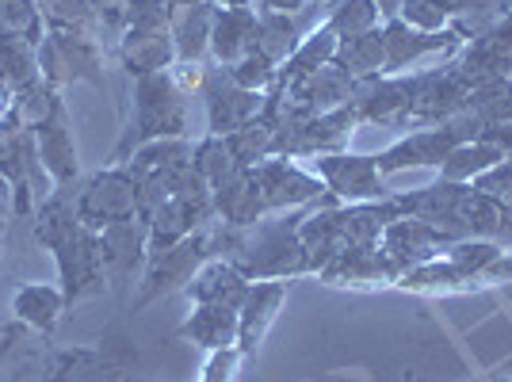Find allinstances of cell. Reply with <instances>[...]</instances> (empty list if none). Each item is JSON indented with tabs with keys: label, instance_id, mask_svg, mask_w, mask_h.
Wrapping results in <instances>:
<instances>
[{
	"label": "cell",
	"instance_id": "6da1fadb",
	"mask_svg": "<svg viewBox=\"0 0 512 382\" xmlns=\"http://www.w3.org/2000/svg\"><path fill=\"white\" fill-rule=\"evenodd\" d=\"M184 127V107L180 96L165 73H146L134 85V123L119 142V157H127L130 149L150 146V138H169Z\"/></svg>",
	"mask_w": 512,
	"mask_h": 382
},
{
	"label": "cell",
	"instance_id": "7a4b0ae2",
	"mask_svg": "<svg viewBox=\"0 0 512 382\" xmlns=\"http://www.w3.org/2000/svg\"><path fill=\"white\" fill-rule=\"evenodd\" d=\"M58 260V279H62V295L65 302H81L85 295L104 291V256H100V234L77 226L73 234L65 237L58 249H50Z\"/></svg>",
	"mask_w": 512,
	"mask_h": 382
},
{
	"label": "cell",
	"instance_id": "3957f363",
	"mask_svg": "<svg viewBox=\"0 0 512 382\" xmlns=\"http://www.w3.org/2000/svg\"><path fill=\"white\" fill-rule=\"evenodd\" d=\"M77 218L88 230H104L111 222L138 218V191H134L130 172L111 169L92 176L88 188L81 191V199H77Z\"/></svg>",
	"mask_w": 512,
	"mask_h": 382
},
{
	"label": "cell",
	"instance_id": "277c9868",
	"mask_svg": "<svg viewBox=\"0 0 512 382\" xmlns=\"http://www.w3.org/2000/svg\"><path fill=\"white\" fill-rule=\"evenodd\" d=\"M39 69H43L46 85L77 81V77L100 81V54L81 31H50L39 43Z\"/></svg>",
	"mask_w": 512,
	"mask_h": 382
},
{
	"label": "cell",
	"instance_id": "5b68a950",
	"mask_svg": "<svg viewBox=\"0 0 512 382\" xmlns=\"http://www.w3.org/2000/svg\"><path fill=\"white\" fill-rule=\"evenodd\" d=\"M35 142H39V161H43L46 176L58 188L73 184L77 180V146H73V130H69L62 100L50 107V115L35 127Z\"/></svg>",
	"mask_w": 512,
	"mask_h": 382
},
{
	"label": "cell",
	"instance_id": "8992f818",
	"mask_svg": "<svg viewBox=\"0 0 512 382\" xmlns=\"http://www.w3.org/2000/svg\"><path fill=\"white\" fill-rule=\"evenodd\" d=\"M46 382H130V379L127 371H123V360L100 344V348H73V352L54 356Z\"/></svg>",
	"mask_w": 512,
	"mask_h": 382
},
{
	"label": "cell",
	"instance_id": "52a82bcc",
	"mask_svg": "<svg viewBox=\"0 0 512 382\" xmlns=\"http://www.w3.org/2000/svg\"><path fill=\"white\" fill-rule=\"evenodd\" d=\"M100 234V256H104V272L111 279H123L134 272V264L146 253V241H150V230L146 222L138 218H127V222H111Z\"/></svg>",
	"mask_w": 512,
	"mask_h": 382
},
{
	"label": "cell",
	"instance_id": "ba28073f",
	"mask_svg": "<svg viewBox=\"0 0 512 382\" xmlns=\"http://www.w3.org/2000/svg\"><path fill=\"white\" fill-rule=\"evenodd\" d=\"M203 249H207V237H188V241H176V245L165 249V253H153L150 276H146V287H142L138 306L192 276V268L203 260Z\"/></svg>",
	"mask_w": 512,
	"mask_h": 382
},
{
	"label": "cell",
	"instance_id": "9c48e42d",
	"mask_svg": "<svg viewBox=\"0 0 512 382\" xmlns=\"http://www.w3.org/2000/svg\"><path fill=\"white\" fill-rule=\"evenodd\" d=\"M207 107H211V130L214 134H234L237 127L249 123V115L256 111V92L241 88L234 77L218 73L207 85Z\"/></svg>",
	"mask_w": 512,
	"mask_h": 382
},
{
	"label": "cell",
	"instance_id": "30bf717a",
	"mask_svg": "<svg viewBox=\"0 0 512 382\" xmlns=\"http://www.w3.org/2000/svg\"><path fill=\"white\" fill-rule=\"evenodd\" d=\"M65 306L69 302H65L62 287H54V283H23L20 291L12 295V314H16V321L39 329V333H54L58 329Z\"/></svg>",
	"mask_w": 512,
	"mask_h": 382
},
{
	"label": "cell",
	"instance_id": "8fae6325",
	"mask_svg": "<svg viewBox=\"0 0 512 382\" xmlns=\"http://www.w3.org/2000/svg\"><path fill=\"white\" fill-rule=\"evenodd\" d=\"M39 81H43L39 43L35 39H20V35L0 39V88L23 92V88L39 85Z\"/></svg>",
	"mask_w": 512,
	"mask_h": 382
},
{
	"label": "cell",
	"instance_id": "7c38bea8",
	"mask_svg": "<svg viewBox=\"0 0 512 382\" xmlns=\"http://www.w3.org/2000/svg\"><path fill=\"white\" fill-rule=\"evenodd\" d=\"M256 43V16L249 8H226L222 16H214L211 46L222 62H241Z\"/></svg>",
	"mask_w": 512,
	"mask_h": 382
},
{
	"label": "cell",
	"instance_id": "4fadbf2b",
	"mask_svg": "<svg viewBox=\"0 0 512 382\" xmlns=\"http://www.w3.org/2000/svg\"><path fill=\"white\" fill-rule=\"evenodd\" d=\"M256 188V199L260 207H283V203H299L306 195H314L318 184L310 176H302L299 169H287V165H268L256 176H249Z\"/></svg>",
	"mask_w": 512,
	"mask_h": 382
},
{
	"label": "cell",
	"instance_id": "5bb4252c",
	"mask_svg": "<svg viewBox=\"0 0 512 382\" xmlns=\"http://www.w3.org/2000/svg\"><path fill=\"white\" fill-rule=\"evenodd\" d=\"M237 329H241L237 306H226V302H203V310L180 329V337L195 340V344H207V348H226V344H234Z\"/></svg>",
	"mask_w": 512,
	"mask_h": 382
},
{
	"label": "cell",
	"instance_id": "9a60e30c",
	"mask_svg": "<svg viewBox=\"0 0 512 382\" xmlns=\"http://www.w3.org/2000/svg\"><path fill=\"white\" fill-rule=\"evenodd\" d=\"M214 16L207 4H176L172 12V43L184 62H195L203 54V46L211 39Z\"/></svg>",
	"mask_w": 512,
	"mask_h": 382
},
{
	"label": "cell",
	"instance_id": "2e32d148",
	"mask_svg": "<svg viewBox=\"0 0 512 382\" xmlns=\"http://www.w3.org/2000/svg\"><path fill=\"white\" fill-rule=\"evenodd\" d=\"M172 58V35L165 27L157 31H127V43H123V62L130 73L146 77V73H161Z\"/></svg>",
	"mask_w": 512,
	"mask_h": 382
},
{
	"label": "cell",
	"instance_id": "e0dca14e",
	"mask_svg": "<svg viewBox=\"0 0 512 382\" xmlns=\"http://www.w3.org/2000/svg\"><path fill=\"white\" fill-rule=\"evenodd\" d=\"M321 172H325L329 188L341 195H371L375 191V165L367 157H333V161H321Z\"/></svg>",
	"mask_w": 512,
	"mask_h": 382
},
{
	"label": "cell",
	"instance_id": "ac0fdd59",
	"mask_svg": "<svg viewBox=\"0 0 512 382\" xmlns=\"http://www.w3.org/2000/svg\"><path fill=\"white\" fill-rule=\"evenodd\" d=\"M81 226V218H77V207L65 199L62 191L58 195H50L43 203V211H39V222H35V241L46 245V249H58L65 237L73 234Z\"/></svg>",
	"mask_w": 512,
	"mask_h": 382
},
{
	"label": "cell",
	"instance_id": "d6986e66",
	"mask_svg": "<svg viewBox=\"0 0 512 382\" xmlns=\"http://www.w3.org/2000/svg\"><path fill=\"white\" fill-rule=\"evenodd\" d=\"M192 295L199 298V302H226V306H237V302H245L249 287H245V279L237 276L234 268L214 264V268H207L203 276L195 279Z\"/></svg>",
	"mask_w": 512,
	"mask_h": 382
},
{
	"label": "cell",
	"instance_id": "ffe728a7",
	"mask_svg": "<svg viewBox=\"0 0 512 382\" xmlns=\"http://www.w3.org/2000/svg\"><path fill=\"white\" fill-rule=\"evenodd\" d=\"M279 298H283V287H256V291H249L245 295V314H241V344L249 348V344H256V337L264 333V325L272 321V314H276Z\"/></svg>",
	"mask_w": 512,
	"mask_h": 382
},
{
	"label": "cell",
	"instance_id": "44dd1931",
	"mask_svg": "<svg viewBox=\"0 0 512 382\" xmlns=\"http://www.w3.org/2000/svg\"><path fill=\"white\" fill-rule=\"evenodd\" d=\"M8 35L43 43V12L31 0H0V39Z\"/></svg>",
	"mask_w": 512,
	"mask_h": 382
},
{
	"label": "cell",
	"instance_id": "7402d4cb",
	"mask_svg": "<svg viewBox=\"0 0 512 382\" xmlns=\"http://www.w3.org/2000/svg\"><path fill=\"white\" fill-rule=\"evenodd\" d=\"M333 50H337V35H333V31H318L314 39H306V43L287 58V77H291V81L310 77V73H314V69L333 54Z\"/></svg>",
	"mask_w": 512,
	"mask_h": 382
},
{
	"label": "cell",
	"instance_id": "603a6c76",
	"mask_svg": "<svg viewBox=\"0 0 512 382\" xmlns=\"http://www.w3.org/2000/svg\"><path fill=\"white\" fill-rule=\"evenodd\" d=\"M371 23H375V0H341L329 31L341 39H356V35L371 31Z\"/></svg>",
	"mask_w": 512,
	"mask_h": 382
},
{
	"label": "cell",
	"instance_id": "cb8c5ba5",
	"mask_svg": "<svg viewBox=\"0 0 512 382\" xmlns=\"http://www.w3.org/2000/svg\"><path fill=\"white\" fill-rule=\"evenodd\" d=\"M46 20L54 31H81L88 20H92V12H96V4L92 0H39Z\"/></svg>",
	"mask_w": 512,
	"mask_h": 382
},
{
	"label": "cell",
	"instance_id": "d4e9b609",
	"mask_svg": "<svg viewBox=\"0 0 512 382\" xmlns=\"http://www.w3.org/2000/svg\"><path fill=\"white\" fill-rule=\"evenodd\" d=\"M383 35H356V39H348L341 50V62L344 69H352V73H367V69H379V58H383Z\"/></svg>",
	"mask_w": 512,
	"mask_h": 382
},
{
	"label": "cell",
	"instance_id": "484cf974",
	"mask_svg": "<svg viewBox=\"0 0 512 382\" xmlns=\"http://www.w3.org/2000/svg\"><path fill=\"white\" fill-rule=\"evenodd\" d=\"M16 214V199H12V184L0 176V234H4V226H8V218Z\"/></svg>",
	"mask_w": 512,
	"mask_h": 382
},
{
	"label": "cell",
	"instance_id": "4316f807",
	"mask_svg": "<svg viewBox=\"0 0 512 382\" xmlns=\"http://www.w3.org/2000/svg\"><path fill=\"white\" fill-rule=\"evenodd\" d=\"M260 8L264 12H295L302 8V0H260Z\"/></svg>",
	"mask_w": 512,
	"mask_h": 382
},
{
	"label": "cell",
	"instance_id": "83f0119b",
	"mask_svg": "<svg viewBox=\"0 0 512 382\" xmlns=\"http://www.w3.org/2000/svg\"><path fill=\"white\" fill-rule=\"evenodd\" d=\"M12 344H16V333H4V340H0V360L8 356V348H12Z\"/></svg>",
	"mask_w": 512,
	"mask_h": 382
},
{
	"label": "cell",
	"instance_id": "f1b7e54d",
	"mask_svg": "<svg viewBox=\"0 0 512 382\" xmlns=\"http://www.w3.org/2000/svg\"><path fill=\"white\" fill-rule=\"evenodd\" d=\"M226 4H234V8H245V0H226Z\"/></svg>",
	"mask_w": 512,
	"mask_h": 382
},
{
	"label": "cell",
	"instance_id": "f546056e",
	"mask_svg": "<svg viewBox=\"0 0 512 382\" xmlns=\"http://www.w3.org/2000/svg\"><path fill=\"white\" fill-rule=\"evenodd\" d=\"M386 4H390V0H386Z\"/></svg>",
	"mask_w": 512,
	"mask_h": 382
}]
</instances>
